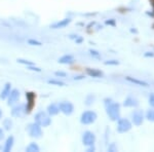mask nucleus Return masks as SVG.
<instances>
[{"label":"nucleus","instance_id":"1","mask_svg":"<svg viewBox=\"0 0 154 152\" xmlns=\"http://www.w3.org/2000/svg\"><path fill=\"white\" fill-rule=\"evenodd\" d=\"M106 107V113L110 120L117 121L120 118V104L117 102H111Z\"/></svg>","mask_w":154,"mask_h":152},{"label":"nucleus","instance_id":"2","mask_svg":"<svg viewBox=\"0 0 154 152\" xmlns=\"http://www.w3.org/2000/svg\"><path fill=\"white\" fill-rule=\"evenodd\" d=\"M34 121L41 128H48L51 124V116L46 111H39L34 116Z\"/></svg>","mask_w":154,"mask_h":152},{"label":"nucleus","instance_id":"3","mask_svg":"<svg viewBox=\"0 0 154 152\" xmlns=\"http://www.w3.org/2000/svg\"><path fill=\"white\" fill-rule=\"evenodd\" d=\"M27 133L29 134V136L33 139H40L43 135V132H42V128L39 126L38 123H36L35 121L32 123H29L26 128Z\"/></svg>","mask_w":154,"mask_h":152},{"label":"nucleus","instance_id":"4","mask_svg":"<svg viewBox=\"0 0 154 152\" xmlns=\"http://www.w3.org/2000/svg\"><path fill=\"white\" fill-rule=\"evenodd\" d=\"M98 118V115L95 111L93 110H86L84 111L80 116V123L84 124V126H89L93 124Z\"/></svg>","mask_w":154,"mask_h":152},{"label":"nucleus","instance_id":"5","mask_svg":"<svg viewBox=\"0 0 154 152\" xmlns=\"http://www.w3.org/2000/svg\"><path fill=\"white\" fill-rule=\"evenodd\" d=\"M133 128V124L128 119L126 118H119L117 120V126H116V131L119 134H125L131 131Z\"/></svg>","mask_w":154,"mask_h":152},{"label":"nucleus","instance_id":"6","mask_svg":"<svg viewBox=\"0 0 154 152\" xmlns=\"http://www.w3.org/2000/svg\"><path fill=\"white\" fill-rule=\"evenodd\" d=\"M11 114L12 117H16V118H21V117L25 116L27 113V107H26V104H22L20 103L18 105H14L12 107L11 111Z\"/></svg>","mask_w":154,"mask_h":152},{"label":"nucleus","instance_id":"7","mask_svg":"<svg viewBox=\"0 0 154 152\" xmlns=\"http://www.w3.org/2000/svg\"><path fill=\"white\" fill-rule=\"evenodd\" d=\"M60 112H62L63 114L65 115L69 116L71 115L72 113L74 112V105L69 101H63V102H60L58 104Z\"/></svg>","mask_w":154,"mask_h":152},{"label":"nucleus","instance_id":"8","mask_svg":"<svg viewBox=\"0 0 154 152\" xmlns=\"http://www.w3.org/2000/svg\"><path fill=\"white\" fill-rule=\"evenodd\" d=\"M96 142V135L91 131H85L82 134V144L84 146L88 147L94 145Z\"/></svg>","mask_w":154,"mask_h":152},{"label":"nucleus","instance_id":"9","mask_svg":"<svg viewBox=\"0 0 154 152\" xmlns=\"http://www.w3.org/2000/svg\"><path fill=\"white\" fill-rule=\"evenodd\" d=\"M20 97H21V94H20V91L17 88H14L11 91L8 97H7V105L8 106H14V104H17L20 100Z\"/></svg>","mask_w":154,"mask_h":152},{"label":"nucleus","instance_id":"10","mask_svg":"<svg viewBox=\"0 0 154 152\" xmlns=\"http://www.w3.org/2000/svg\"><path fill=\"white\" fill-rule=\"evenodd\" d=\"M131 121L136 126H142L144 123V114L142 110H135L131 114Z\"/></svg>","mask_w":154,"mask_h":152},{"label":"nucleus","instance_id":"11","mask_svg":"<svg viewBox=\"0 0 154 152\" xmlns=\"http://www.w3.org/2000/svg\"><path fill=\"white\" fill-rule=\"evenodd\" d=\"M26 98H27V104H26L27 113H30L34 107V103H35V98H36L35 93L28 92V93H26Z\"/></svg>","mask_w":154,"mask_h":152},{"label":"nucleus","instance_id":"12","mask_svg":"<svg viewBox=\"0 0 154 152\" xmlns=\"http://www.w3.org/2000/svg\"><path fill=\"white\" fill-rule=\"evenodd\" d=\"M71 21L72 20L70 18L63 19V20H61V21H58V22H56V23H54L53 25H51V29H63L68 26V25L71 23Z\"/></svg>","mask_w":154,"mask_h":152},{"label":"nucleus","instance_id":"13","mask_svg":"<svg viewBox=\"0 0 154 152\" xmlns=\"http://www.w3.org/2000/svg\"><path fill=\"white\" fill-rule=\"evenodd\" d=\"M125 80L131 82V83H134L135 85H139V86H144V88H147L149 86V83L144 80H141V79L135 78V77H131V76H126L125 77Z\"/></svg>","mask_w":154,"mask_h":152},{"label":"nucleus","instance_id":"14","mask_svg":"<svg viewBox=\"0 0 154 152\" xmlns=\"http://www.w3.org/2000/svg\"><path fill=\"white\" fill-rule=\"evenodd\" d=\"M123 106L128 107V108H137L139 106V101L134 97H128L123 101Z\"/></svg>","mask_w":154,"mask_h":152},{"label":"nucleus","instance_id":"15","mask_svg":"<svg viewBox=\"0 0 154 152\" xmlns=\"http://www.w3.org/2000/svg\"><path fill=\"white\" fill-rule=\"evenodd\" d=\"M14 136H9L8 138L5 140V143H4V146L2 148V150L4 152H9L12 150L14 148Z\"/></svg>","mask_w":154,"mask_h":152},{"label":"nucleus","instance_id":"16","mask_svg":"<svg viewBox=\"0 0 154 152\" xmlns=\"http://www.w3.org/2000/svg\"><path fill=\"white\" fill-rule=\"evenodd\" d=\"M74 57L72 54H64L62 56L61 58L58 60V62L60 64H63V65H71L74 63Z\"/></svg>","mask_w":154,"mask_h":152},{"label":"nucleus","instance_id":"17","mask_svg":"<svg viewBox=\"0 0 154 152\" xmlns=\"http://www.w3.org/2000/svg\"><path fill=\"white\" fill-rule=\"evenodd\" d=\"M86 74L94 78H102L104 76V73L99 69H93V68H88L86 69Z\"/></svg>","mask_w":154,"mask_h":152},{"label":"nucleus","instance_id":"18","mask_svg":"<svg viewBox=\"0 0 154 152\" xmlns=\"http://www.w3.org/2000/svg\"><path fill=\"white\" fill-rule=\"evenodd\" d=\"M11 82H6L5 85H4V88H2L1 94H0V99H1V100H6L7 97H8L9 93H11Z\"/></svg>","mask_w":154,"mask_h":152},{"label":"nucleus","instance_id":"19","mask_svg":"<svg viewBox=\"0 0 154 152\" xmlns=\"http://www.w3.org/2000/svg\"><path fill=\"white\" fill-rule=\"evenodd\" d=\"M46 112L49 114L51 116H54V115H58L60 113V109L59 106L57 104H49L46 108Z\"/></svg>","mask_w":154,"mask_h":152},{"label":"nucleus","instance_id":"20","mask_svg":"<svg viewBox=\"0 0 154 152\" xmlns=\"http://www.w3.org/2000/svg\"><path fill=\"white\" fill-rule=\"evenodd\" d=\"M12 126H14V123H12L11 118H4L3 121H2V128H3L4 131H11L12 129Z\"/></svg>","mask_w":154,"mask_h":152},{"label":"nucleus","instance_id":"21","mask_svg":"<svg viewBox=\"0 0 154 152\" xmlns=\"http://www.w3.org/2000/svg\"><path fill=\"white\" fill-rule=\"evenodd\" d=\"M26 151L27 152H39L40 151V148H39V146L37 143H35V142H31V143L26 147Z\"/></svg>","mask_w":154,"mask_h":152},{"label":"nucleus","instance_id":"22","mask_svg":"<svg viewBox=\"0 0 154 152\" xmlns=\"http://www.w3.org/2000/svg\"><path fill=\"white\" fill-rule=\"evenodd\" d=\"M146 118L149 121H151V123H154V108L147 110V112H146Z\"/></svg>","mask_w":154,"mask_h":152},{"label":"nucleus","instance_id":"23","mask_svg":"<svg viewBox=\"0 0 154 152\" xmlns=\"http://www.w3.org/2000/svg\"><path fill=\"white\" fill-rule=\"evenodd\" d=\"M95 100H96V97L94 96V95H88V97H86V99H85V105L86 106H91V105H93L94 104V102H95Z\"/></svg>","mask_w":154,"mask_h":152},{"label":"nucleus","instance_id":"24","mask_svg":"<svg viewBox=\"0 0 154 152\" xmlns=\"http://www.w3.org/2000/svg\"><path fill=\"white\" fill-rule=\"evenodd\" d=\"M48 82L51 85H57V86H64L65 85V82L61 81V80H57V79H49Z\"/></svg>","mask_w":154,"mask_h":152},{"label":"nucleus","instance_id":"25","mask_svg":"<svg viewBox=\"0 0 154 152\" xmlns=\"http://www.w3.org/2000/svg\"><path fill=\"white\" fill-rule=\"evenodd\" d=\"M27 42H28V44H30V45H33V46H41L42 45L41 41L37 40V39H33V38L28 39V41Z\"/></svg>","mask_w":154,"mask_h":152},{"label":"nucleus","instance_id":"26","mask_svg":"<svg viewBox=\"0 0 154 152\" xmlns=\"http://www.w3.org/2000/svg\"><path fill=\"white\" fill-rule=\"evenodd\" d=\"M17 62H18L19 64H22V65H25V66H31V65H35L33 63V62L29 61V60H25V59H18L17 60Z\"/></svg>","mask_w":154,"mask_h":152},{"label":"nucleus","instance_id":"27","mask_svg":"<svg viewBox=\"0 0 154 152\" xmlns=\"http://www.w3.org/2000/svg\"><path fill=\"white\" fill-rule=\"evenodd\" d=\"M104 64L106 66H117V65H119V62L117 60H108V61L104 62Z\"/></svg>","mask_w":154,"mask_h":152},{"label":"nucleus","instance_id":"28","mask_svg":"<svg viewBox=\"0 0 154 152\" xmlns=\"http://www.w3.org/2000/svg\"><path fill=\"white\" fill-rule=\"evenodd\" d=\"M89 54H91V57H94V58H101V54L99 53L98 51H96V49H93V48H91L89 49Z\"/></svg>","mask_w":154,"mask_h":152},{"label":"nucleus","instance_id":"29","mask_svg":"<svg viewBox=\"0 0 154 152\" xmlns=\"http://www.w3.org/2000/svg\"><path fill=\"white\" fill-rule=\"evenodd\" d=\"M27 69L30 71H35V72H41V69L39 67H36L35 65H31V66H28Z\"/></svg>","mask_w":154,"mask_h":152},{"label":"nucleus","instance_id":"30","mask_svg":"<svg viewBox=\"0 0 154 152\" xmlns=\"http://www.w3.org/2000/svg\"><path fill=\"white\" fill-rule=\"evenodd\" d=\"M149 105L154 108V93H151L149 95Z\"/></svg>","mask_w":154,"mask_h":152},{"label":"nucleus","instance_id":"31","mask_svg":"<svg viewBox=\"0 0 154 152\" xmlns=\"http://www.w3.org/2000/svg\"><path fill=\"white\" fill-rule=\"evenodd\" d=\"M105 24H106V25H108V26H112V27H115V26H116L115 20H114V19L106 20V21H105Z\"/></svg>","mask_w":154,"mask_h":152},{"label":"nucleus","instance_id":"32","mask_svg":"<svg viewBox=\"0 0 154 152\" xmlns=\"http://www.w3.org/2000/svg\"><path fill=\"white\" fill-rule=\"evenodd\" d=\"M108 151L114 152V151H117V146L115 145V143H111L110 145L108 147Z\"/></svg>","mask_w":154,"mask_h":152},{"label":"nucleus","instance_id":"33","mask_svg":"<svg viewBox=\"0 0 154 152\" xmlns=\"http://www.w3.org/2000/svg\"><path fill=\"white\" fill-rule=\"evenodd\" d=\"M54 75L57 77H67V73L63 71H57V72H54Z\"/></svg>","mask_w":154,"mask_h":152},{"label":"nucleus","instance_id":"34","mask_svg":"<svg viewBox=\"0 0 154 152\" xmlns=\"http://www.w3.org/2000/svg\"><path fill=\"white\" fill-rule=\"evenodd\" d=\"M144 57H145V58H153L154 53L153 51H146V53L144 54Z\"/></svg>","mask_w":154,"mask_h":152},{"label":"nucleus","instance_id":"35","mask_svg":"<svg viewBox=\"0 0 154 152\" xmlns=\"http://www.w3.org/2000/svg\"><path fill=\"white\" fill-rule=\"evenodd\" d=\"M111 102H113V100L111 98H105V99H104V105H105V106L109 105Z\"/></svg>","mask_w":154,"mask_h":152},{"label":"nucleus","instance_id":"36","mask_svg":"<svg viewBox=\"0 0 154 152\" xmlns=\"http://www.w3.org/2000/svg\"><path fill=\"white\" fill-rule=\"evenodd\" d=\"M4 139V129L2 128H0V142Z\"/></svg>","mask_w":154,"mask_h":152},{"label":"nucleus","instance_id":"37","mask_svg":"<svg viewBox=\"0 0 154 152\" xmlns=\"http://www.w3.org/2000/svg\"><path fill=\"white\" fill-rule=\"evenodd\" d=\"M85 77H84V75H78V76H75L74 77V80H82V79H84Z\"/></svg>","mask_w":154,"mask_h":152},{"label":"nucleus","instance_id":"38","mask_svg":"<svg viewBox=\"0 0 154 152\" xmlns=\"http://www.w3.org/2000/svg\"><path fill=\"white\" fill-rule=\"evenodd\" d=\"M82 41H83V38H82V37H79V36H78V37H77V38L75 39V42H76L77 44H80Z\"/></svg>","mask_w":154,"mask_h":152},{"label":"nucleus","instance_id":"39","mask_svg":"<svg viewBox=\"0 0 154 152\" xmlns=\"http://www.w3.org/2000/svg\"><path fill=\"white\" fill-rule=\"evenodd\" d=\"M95 150H96V148H95V146H94V145L88 147V152H93V151H95Z\"/></svg>","mask_w":154,"mask_h":152},{"label":"nucleus","instance_id":"40","mask_svg":"<svg viewBox=\"0 0 154 152\" xmlns=\"http://www.w3.org/2000/svg\"><path fill=\"white\" fill-rule=\"evenodd\" d=\"M69 37H70L71 39H74V40H75V39L77 38V37H78V35H74V34H73V35H70Z\"/></svg>","mask_w":154,"mask_h":152},{"label":"nucleus","instance_id":"41","mask_svg":"<svg viewBox=\"0 0 154 152\" xmlns=\"http://www.w3.org/2000/svg\"><path fill=\"white\" fill-rule=\"evenodd\" d=\"M131 33H138V30H136V29H131Z\"/></svg>","mask_w":154,"mask_h":152},{"label":"nucleus","instance_id":"42","mask_svg":"<svg viewBox=\"0 0 154 152\" xmlns=\"http://www.w3.org/2000/svg\"><path fill=\"white\" fill-rule=\"evenodd\" d=\"M2 114L3 113H2V110H1V108H0V120L2 119Z\"/></svg>","mask_w":154,"mask_h":152},{"label":"nucleus","instance_id":"43","mask_svg":"<svg viewBox=\"0 0 154 152\" xmlns=\"http://www.w3.org/2000/svg\"><path fill=\"white\" fill-rule=\"evenodd\" d=\"M151 1V3H152V6H153V8H154V0H150Z\"/></svg>","mask_w":154,"mask_h":152}]
</instances>
